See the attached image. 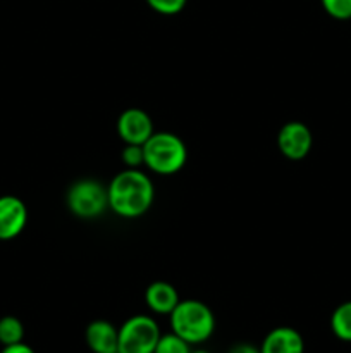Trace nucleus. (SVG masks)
<instances>
[{
    "label": "nucleus",
    "instance_id": "19",
    "mask_svg": "<svg viewBox=\"0 0 351 353\" xmlns=\"http://www.w3.org/2000/svg\"><path fill=\"white\" fill-rule=\"evenodd\" d=\"M229 353H260V347H255L251 343H237L231 348Z\"/></svg>",
    "mask_w": 351,
    "mask_h": 353
},
{
    "label": "nucleus",
    "instance_id": "15",
    "mask_svg": "<svg viewBox=\"0 0 351 353\" xmlns=\"http://www.w3.org/2000/svg\"><path fill=\"white\" fill-rule=\"evenodd\" d=\"M323 10L337 21L351 19V0H320Z\"/></svg>",
    "mask_w": 351,
    "mask_h": 353
},
{
    "label": "nucleus",
    "instance_id": "2",
    "mask_svg": "<svg viewBox=\"0 0 351 353\" xmlns=\"http://www.w3.org/2000/svg\"><path fill=\"white\" fill-rule=\"evenodd\" d=\"M172 333L189 345H200L209 340L215 331V316L200 300H179L176 309L169 314Z\"/></svg>",
    "mask_w": 351,
    "mask_h": 353
},
{
    "label": "nucleus",
    "instance_id": "1",
    "mask_svg": "<svg viewBox=\"0 0 351 353\" xmlns=\"http://www.w3.org/2000/svg\"><path fill=\"white\" fill-rule=\"evenodd\" d=\"M109 207L120 217H141L153 203V183L140 169H126L107 186Z\"/></svg>",
    "mask_w": 351,
    "mask_h": 353
},
{
    "label": "nucleus",
    "instance_id": "3",
    "mask_svg": "<svg viewBox=\"0 0 351 353\" xmlns=\"http://www.w3.org/2000/svg\"><path fill=\"white\" fill-rule=\"evenodd\" d=\"M145 164L157 174H176L188 159L186 145L178 134L160 131L153 133L143 145Z\"/></svg>",
    "mask_w": 351,
    "mask_h": 353
},
{
    "label": "nucleus",
    "instance_id": "10",
    "mask_svg": "<svg viewBox=\"0 0 351 353\" xmlns=\"http://www.w3.org/2000/svg\"><path fill=\"white\" fill-rule=\"evenodd\" d=\"M260 353H305V341L295 327H275L262 341Z\"/></svg>",
    "mask_w": 351,
    "mask_h": 353
},
{
    "label": "nucleus",
    "instance_id": "17",
    "mask_svg": "<svg viewBox=\"0 0 351 353\" xmlns=\"http://www.w3.org/2000/svg\"><path fill=\"white\" fill-rule=\"evenodd\" d=\"M120 159L127 169H138L141 164H145L143 145H126L120 152Z\"/></svg>",
    "mask_w": 351,
    "mask_h": 353
},
{
    "label": "nucleus",
    "instance_id": "9",
    "mask_svg": "<svg viewBox=\"0 0 351 353\" xmlns=\"http://www.w3.org/2000/svg\"><path fill=\"white\" fill-rule=\"evenodd\" d=\"M85 340L93 353H117L119 330L109 321H93L86 327Z\"/></svg>",
    "mask_w": 351,
    "mask_h": 353
},
{
    "label": "nucleus",
    "instance_id": "12",
    "mask_svg": "<svg viewBox=\"0 0 351 353\" xmlns=\"http://www.w3.org/2000/svg\"><path fill=\"white\" fill-rule=\"evenodd\" d=\"M330 330L337 340L351 343V300L336 307L330 316Z\"/></svg>",
    "mask_w": 351,
    "mask_h": 353
},
{
    "label": "nucleus",
    "instance_id": "16",
    "mask_svg": "<svg viewBox=\"0 0 351 353\" xmlns=\"http://www.w3.org/2000/svg\"><path fill=\"white\" fill-rule=\"evenodd\" d=\"M147 3L162 16H176L184 9L188 0H147Z\"/></svg>",
    "mask_w": 351,
    "mask_h": 353
},
{
    "label": "nucleus",
    "instance_id": "13",
    "mask_svg": "<svg viewBox=\"0 0 351 353\" xmlns=\"http://www.w3.org/2000/svg\"><path fill=\"white\" fill-rule=\"evenodd\" d=\"M24 340V326L17 317L3 316L0 319V345H16Z\"/></svg>",
    "mask_w": 351,
    "mask_h": 353
},
{
    "label": "nucleus",
    "instance_id": "20",
    "mask_svg": "<svg viewBox=\"0 0 351 353\" xmlns=\"http://www.w3.org/2000/svg\"><path fill=\"white\" fill-rule=\"evenodd\" d=\"M191 353H210V352H206V350H191Z\"/></svg>",
    "mask_w": 351,
    "mask_h": 353
},
{
    "label": "nucleus",
    "instance_id": "6",
    "mask_svg": "<svg viewBox=\"0 0 351 353\" xmlns=\"http://www.w3.org/2000/svg\"><path fill=\"white\" fill-rule=\"evenodd\" d=\"M313 145L312 131L299 121H291L281 128L277 137V147L284 157L291 161H301L310 154Z\"/></svg>",
    "mask_w": 351,
    "mask_h": 353
},
{
    "label": "nucleus",
    "instance_id": "14",
    "mask_svg": "<svg viewBox=\"0 0 351 353\" xmlns=\"http://www.w3.org/2000/svg\"><path fill=\"white\" fill-rule=\"evenodd\" d=\"M153 353H191V345L179 338L178 334H162Z\"/></svg>",
    "mask_w": 351,
    "mask_h": 353
},
{
    "label": "nucleus",
    "instance_id": "18",
    "mask_svg": "<svg viewBox=\"0 0 351 353\" xmlns=\"http://www.w3.org/2000/svg\"><path fill=\"white\" fill-rule=\"evenodd\" d=\"M0 353H36V352H34L30 345L21 341V343H16V345H7V347L2 348V352Z\"/></svg>",
    "mask_w": 351,
    "mask_h": 353
},
{
    "label": "nucleus",
    "instance_id": "4",
    "mask_svg": "<svg viewBox=\"0 0 351 353\" xmlns=\"http://www.w3.org/2000/svg\"><path fill=\"white\" fill-rule=\"evenodd\" d=\"M160 336V327L155 319L138 314L124 321L119 327L117 353H153Z\"/></svg>",
    "mask_w": 351,
    "mask_h": 353
},
{
    "label": "nucleus",
    "instance_id": "8",
    "mask_svg": "<svg viewBox=\"0 0 351 353\" xmlns=\"http://www.w3.org/2000/svg\"><path fill=\"white\" fill-rule=\"evenodd\" d=\"M28 224V207L14 195L0 196V241L19 236Z\"/></svg>",
    "mask_w": 351,
    "mask_h": 353
},
{
    "label": "nucleus",
    "instance_id": "11",
    "mask_svg": "<svg viewBox=\"0 0 351 353\" xmlns=\"http://www.w3.org/2000/svg\"><path fill=\"white\" fill-rule=\"evenodd\" d=\"M179 293L171 283L165 281H155L145 292V302H147L148 309L155 314H162V316H169L176 305L179 303Z\"/></svg>",
    "mask_w": 351,
    "mask_h": 353
},
{
    "label": "nucleus",
    "instance_id": "5",
    "mask_svg": "<svg viewBox=\"0 0 351 353\" xmlns=\"http://www.w3.org/2000/svg\"><path fill=\"white\" fill-rule=\"evenodd\" d=\"M67 207L76 217L95 219L102 216L109 207L107 188L96 179L76 181L67 192Z\"/></svg>",
    "mask_w": 351,
    "mask_h": 353
},
{
    "label": "nucleus",
    "instance_id": "7",
    "mask_svg": "<svg viewBox=\"0 0 351 353\" xmlns=\"http://www.w3.org/2000/svg\"><path fill=\"white\" fill-rule=\"evenodd\" d=\"M153 133L151 117L136 107L126 109L117 119V134L126 145H145Z\"/></svg>",
    "mask_w": 351,
    "mask_h": 353
}]
</instances>
